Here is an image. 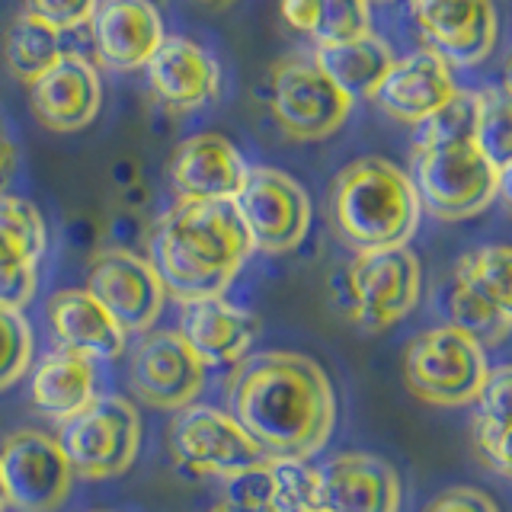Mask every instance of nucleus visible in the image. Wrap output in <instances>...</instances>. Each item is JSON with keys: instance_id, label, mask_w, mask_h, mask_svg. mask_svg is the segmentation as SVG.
I'll return each instance as SVG.
<instances>
[{"instance_id": "24", "label": "nucleus", "mask_w": 512, "mask_h": 512, "mask_svg": "<svg viewBox=\"0 0 512 512\" xmlns=\"http://www.w3.org/2000/svg\"><path fill=\"white\" fill-rule=\"evenodd\" d=\"M48 327L58 349H68L90 362H116L128 349V333L116 324L100 301L87 288H61L45 304Z\"/></svg>"}, {"instance_id": "32", "label": "nucleus", "mask_w": 512, "mask_h": 512, "mask_svg": "<svg viewBox=\"0 0 512 512\" xmlns=\"http://www.w3.org/2000/svg\"><path fill=\"white\" fill-rule=\"evenodd\" d=\"M32 327L23 311L0 304V391L20 384L32 368Z\"/></svg>"}, {"instance_id": "21", "label": "nucleus", "mask_w": 512, "mask_h": 512, "mask_svg": "<svg viewBox=\"0 0 512 512\" xmlns=\"http://www.w3.org/2000/svg\"><path fill=\"white\" fill-rule=\"evenodd\" d=\"M247 170L250 164L231 138L218 132H199L176 144L170 157V186L176 199L231 202Z\"/></svg>"}, {"instance_id": "10", "label": "nucleus", "mask_w": 512, "mask_h": 512, "mask_svg": "<svg viewBox=\"0 0 512 512\" xmlns=\"http://www.w3.org/2000/svg\"><path fill=\"white\" fill-rule=\"evenodd\" d=\"M352 106L356 100L336 87L314 58L292 55L269 74V109L292 141H324L336 135Z\"/></svg>"}, {"instance_id": "11", "label": "nucleus", "mask_w": 512, "mask_h": 512, "mask_svg": "<svg viewBox=\"0 0 512 512\" xmlns=\"http://www.w3.org/2000/svg\"><path fill=\"white\" fill-rule=\"evenodd\" d=\"M167 445L173 461L199 477L228 480L266 458L263 448L247 436V429L228 410L208 404L176 410L167 429Z\"/></svg>"}, {"instance_id": "4", "label": "nucleus", "mask_w": 512, "mask_h": 512, "mask_svg": "<svg viewBox=\"0 0 512 512\" xmlns=\"http://www.w3.org/2000/svg\"><path fill=\"white\" fill-rule=\"evenodd\" d=\"M420 199L407 170L384 157H359L330 186V218L356 253L407 247L420 228Z\"/></svg>"}, {"instance_id": "9", "label": "nucleus", "mask_w": 512, "mask_h": 512, "mask_svg": "<svg viewBox=\"0 0 512 512\" xmlns=\"http://www.w3.org/2000/svg\"><path fill=\"white\" fill-rule=\"evenodd\" d=\"M231 205L250 247L260 253H292L314 221L304 186L276 167H250Z\"/></svg>"}, {"instance_id": "26", "label": "nucleus", "mask_w": 512, "mask_h": 512, "mask_svg": "<svg viewBox=\"0 0 512 512\" xmlns=\"http://www.w3.org/2000/svg\"><path fill=\"white\" fill-rule=\"evenodd\" d=\"M391 61H394L391 45L381 36H375V32H362V36L336 45H320L314 52L317 68L343 93H349L352 100H359V96L372 100V93L381 84V77L388 74Z\"/></svg>"}, {"instance_id": "19", "label": "nucleus", "mask_w": 512, "mask_h": 512, "mask_svg": "<svg viewBox=\"0 0 512 512\" xmlns=\"http://www.w3.org/2000/svg\"><path fill=\"white\" fill-rule=\"evenodd\" d=\"M48 224L29 199L0 192V304L23 311L39 288Z\"/></svg>"}, {"instance_id": "6", "label": "nucleus", "mask_w": 512, "mask_h": 512, "mask_svg": "<svg viewBox=\"0 0 512 512\" xmlns=\"http://www.w3.org/2000/svg\"><path fill=\"white\" fill-rule=\"evenodd\" d=\"M512 253L503 244H487L464 253L442 285L439 308L448 327L468 333L480 346H500L512 330Z\"/></svg>"}, {"instance_id": "18", "label": "nucleus", "mask_w": 512, "mask_h": 512, "mask_svg": "<svg viewBox=\"0 0 512 512\" xmlns=\"http://www.w3.org/2000/svg\"><path fill=\"white\" fill-rule=\"evenodd\" d=\"M29 106L48 132L71 135L93 125L103 106V80L93 64L77 52L61 58L29 84Z\"/></svg>"}, {"instance_id": "28", "label": "nucleus", "mask_w": 512, "mask_h": 512, "mask_svg": "<svg viewBox=\"0 0 512 512\" xmlns=\"http://www.w3.org/2000/svg\"><path fill=\"white\" fill-rule=\"evenodd\" d=\"M509 394L512 372L509 365L490 368L487 384L477 394L474 410V448L480 461L500 477L509 474Z\"/></svg>"}, {"instance_id": "22", "label": "nucleus", "mask_w": 512, "mask_h": 512, "mask_svg": "<svg viewBox=\"0 0 512 512\" xmlns=\"http://www.w3.org/2000/svg\"><path fill=\"white\" fill-rule=\"evenodd\" d=\"M144 71H148V87L157 103L173 112H196L221 96L218 61L186 36H164Z\"/></svg>"}, {"instance_id": "36", "label": "nucleus", "mask_w": 512, "mask_h": 512, "mask_svg": "<svg viewBox=\"0 0 512 512\" xmlns=\"http://www.w3.org/2000/svg\"><path fill=\"white\" fill-rule=\"evenodd\" d=\"M199 7H208V10H228L231 4H237V0H196Z\"/></svg>"}, {"instance_id": "39", "label": "nucleus", "mask_w": 512, "mask_h": 512, "mask_svg": "<svg viewBox=\"0 0 512 512\" xmlns=\"http://www.w3.org/2000/svg\"><path fill=\"white\" fill-rule=\"evenodd\" d=\"M368 4H372V0H368ZM378 4H394V0H378Z\"/></svg>"}, {"instance_id": "8", "label": "nucleus", "mask_w": 512, "mask_h": 512, "mask_svg": "<svg viewBox=\"0 0 512 512\" xmlns=\"http://www.w3.org/2000/svg\"><path fill=\"white\" fill-rule=\"evenodd\" d=\"M58 445L74 477L109 480L135 464L141 448V416L128 397L96 394L84 410L61 423Z\"/></svg>"}, {"instance_id": "35", "label": "nucleus", "mask_w": 512, "mask_h": 512, "mask_svg": "<svg viewBox=\"0 0 512 512\" xmlns=\"http://www.w3.org/2000/svg\"><path fill=\"white\" fill-rule=\"evenodd\" d=\"M16 167H20V151H16V141L4 116H0V192H7L10 180L16 176Z\"/></svg>"}, {"instance_id": "3", "label": "nucleus", "mask_w": 512, "mask_h": 512, "mask_svg": "<svg viewBox=\"0 0 512 512\" xmlns=\"http://www.w3.org/2000/svg\"><path fill=\"white\" fill-rule=\"evenodd\" d=\"M250 253L231 202L176 199L151 237V263L164 292L180 304L224 295Z\"/></svg>"}, {"instance_id": "30", "label": "nucleus", "mask_w": 512, "mask_h": 512, "mask_svg": "<svg viewBox=\"0 0 512 512\" xmlns=\"http://www.w3.org/2000/svg\"><path fill=\"white\" fill-rule=\"evenodd\" d=\"M474 141L509 186L512 167V119L506 87H484L474 93Z\"/></svg>"}, {"instance_id": "33", "label": "nucleus", "mask_w": 512, "mask_h": 512, "mask_svg": "<svg viewBox=\"0 0 512 512\" xmlns=\"http://www.w3.org/2000/svg\"><path fill=\"white\" fill-rule=\"evenodd\" d=\"M100 0H23V13L55 32L90 26Z\"/></svg>"}, {"instance_id": "16", "label": "nucleus", "mask_w": 512, "mask_h": 512, "mask_svg": "<svg viewBox=\"0 0 512 512\" xmlns=\"http://www.w3.org/2000/svg\"><path fill=\"white\" fill-rule=\"evenodd\" d=\"M455 68L432 48L394 58L372 93V103L404 125H423L458 96Z\"/></svg>"}, {"instance_id": "40", "label": "nucleus", "mask_w": 512, "mask_h": 512, "mask_svg": "<svg viewBox=\"0 0 512 512\" xmlns=\"http://www.w3.org/2000/svg\"><path fill=\"white\" fill-rule=\"evenodd\" d=\"M87 512H112V509H87Z\"/></svg>"}, {"instance_id": "7", "label": "nucleus", "mask_w": 512, "mask_h": 512, "mask_svg": "<svg viewBox=\"0 0 512 512\" xmlns=\"http://www.w3.org/2000/svg\"><path fill=\"white\" fill-rule=\"evenodd\" d=\"M487 349L455 327L416 333L404 352V381L413 397L432 407H468L490 378Z\"/></svg>"}, {"instance_id": "29", "label": "nucleus", "mask_w": 512, "mask_h": 512, "mask_svg": "<svg viewBox=\"0 0 512 512\" xmlns=\"http://www.w3.org/2000/svg\"><path fill=\"white\" fill-rule=\"evenodd\" d=\"M61 58V32L42 26L39 20L20 13L4 36V61L16 80L32 84Z\"/></svg>"}, {"instance_id": "41", "label": "nucleus", "mask_w": 512, "mask_h": 512, "mask_svg": "<svg viewBox=\"0 0 512 512\" xmlns=\"http://www.w3.org/2000/svg\"><path fill=\"white\" fill-rule=\"evenodd\" d=\"M314 512H320V509H314Z\"/></svg>"}, {"instance_id": "1", "label": "nucleus", "mask_w": 512, "mask_h": 512, "mask_svg": "<svg viewBox=\"0 0 512 512\" xmlns=\"http://www.w3.org/2000/svg\"><path fill=\"white\" fill-rule=\"evenodd\" d=\"M228 413L266 455L314 458L333 436L336 394L311 356L250 352L228 381Z\"/></svg>"}, {"instance_id": "14", "label": "nucleus", "mask_w": 512, "mask_h": 512, "mask_svg": "<svg viewBox=\"0 0 512 512\" xmlns=\"http://www.w3.org/2000/svg\"><path fill=\"white\" fill-rule=\"evenodd\" d=\"M128 378L138 400L176 413L196 404L205 388V365L176 330H154L144 333V340L135 346Z\"/></svg>"}, {"instance_id": "20", "label": "nucleus", "mask_w": 512, "mask_h": 512, "mask_svg": "<svg viewBox=\"0 0 512 512\" xmlns=\"http://www.w3.org/2000/svg\"><path fill=\"white\" fill-rule=\"evenodd\" d=\"M176 333L205 368H231L253 352L256 336H260V317L247 308H237L224 295L183 301Z\"/></svg>"}, {"instance_id": "5", "label": "nucleus", "mask_w": 512, "mask_h": 512, "mask_svg": "<svg viewBox=\"0 0 512 512\" xmlns=\"http://www.w3.org/2000/svg\"><path fill=\"white\" fill-rule=\"evenodd\" d=\"M423 292V269L410 247L356 253L333 282L336 308L365 333H381L413 314Z\"/></svg>"}, {"instance_id": "25", "label": "nucleus", "mask_w": 512, "mask_h": 512, "mask_svg": "<svg viewBox=\"0 0 512 512\" xmlns=\"http://www.w3.org/2000/svg\"><path fill=\"white\" fill-rule=\"evenodd\" d=\"M96 384H100L96 362L68 349H55V352H45V356L32 365L29 400L42 416H48V420L64 423L100 394Z\"/></svg>"}, {"instance_id": "34", "label": "nucleus", "mask_w": 512, "mask_h": 512, "mask_svg": "<svg viewBox=\"0 0 512 512\" xmlns=\"http://www.w3.org/2000/svg\"><path fill=\"white\" fill-rule=\"evenodd\" d=\"M423 512H500L493 503V496H487L477 487H452L439 493Z\"/></svg>"}, {"instance_id": "38", "label": "nucleus", "mask_w": 512, "mask_h": 512, "mask_svg": "<svg viewBox=\"0 0 512 512\" xmlns=\"http://www.w3.org/2000/svg\"><path fill=\"white\" fill-rule=\"evenodd\" d=\"M7 509V500H4V487H0V512Z\"/></svg>"}, {"instance_id": "17", "label": "nucleus", "mask_w": 512, "mask_h": 512, "mask_svg": "<svg viewBox=\"0 0 512 512\" xmlns=\"http://www.w3.org/2000/svg\"><path fill=\"white\" fill-rule=\"evenodd\" d=\"M404 484L391 461L368 452H340L317 468L320 512H400Z\"/></svg>"}, {"instance_id": "2", "label": "nucleus", "mask_w": 512, "mask_h": 512, "mask_svg": "<svg viewBox=\"0 0 512 512\" xmlns=\"http://www.w3.org/2000/svg\"><path fill=\"white\" fill-rule=\"evenodd\" d=\"M410 180L420 208L439 221L474 218L506 192L500 173L474 141V93L458 90L442 112L416 125Z\"/></svg>"}, {"instance_id": "31", "label": "nucleus", "mask_w": 512, "mask_h": 512, "mask_svg": "<svg viewBox=\"0 0 512 512\" xmlns=\"http://www.w3.org/2000/svg\"><path fill=\"white\" fill-rule=\"evenodd\" d=\"M272 512H314L317 509V468L308 458L266 455Z\"/></svg>"}, {"instance_id": "13", "label": "nucleus", "mask_w": 512, "mask_h": 512, "mask_svg": "<svg viewBox=\"0 0 512 512\" xmlns=\"http://www.w3.org/2000/svg\"><path fill=\"white\" fill-rule=\"evenodd\" d=\"M87 292L116 317V324L132 333H148L164 311V282L154 263L125 247H112L93 256L87 269Z\"/></svg>"}, {"instance_id": "15", "label": "nucleus", "mask_w": 512, "mask_h": 512, "mask_svg": "<svg viewBox=\"0 0 512 512\" xmlns=\"http://www.w3.org/2000/svg\"><path fill=\"white\" fill-rule=\"evenodd\" d=\"M410 10L426 48L452 68L487 61L500 39V13L493 0H410Z\"/></svg>"}, {"instance_id": "12", "label": "nucleus", "mask_w": 512, "mask_h": 512, "mask_svg": "<svg viewBox=\"0 0 512 512\" xmlns=\"http://www.w3.org/2000/svg\"><path fill=\"white\" fill-rule=\"evenodd\" d=\"M0 487L20 512H58L74 490V471L58 439L39 429H16L0 442Z\"/></svg>"}, {"instance_id": "27", "label": "nucleus", "mask_w": 512, "mask_h": 512, "mask_svg": "<svg viewBox=\"0 0 512 512\" xmlns=\"http://www.w3.org/2000/svg\"><path fill=\"white\" fill-rule=\"evenodd\" d=\"M282 16L301 36L320 45H336L372 32L368 0H282Z\"/></svg>"}, {"instance_id": "37", "label": "nucleus", "mask_w": 512, "mask_h": 512, "mask_svg": "<svg viewBox=\"0 0 512 512\" xmlns=\"http://www.w3.org/2000/svg\"><path fill=\"white\" fill-rule=\"evenodd\" d=\"M208 512H247V509H237V506H231L228 500H221L215 509H208Z\"/></svg>"}, {"instance_id": "23", "label": "nucleus", "mask_w": 512, "mask_h": 512, "mask_svg": "<svg viewBox=\"0 0 512 512\" xmlns=\"http://www.w3.org/2000/svg\"><path fill=\"white\" fill-rule=\"evenodd\" d=\"M96 55L112 71H138L164 42V20L151 0H100L93 10Z\"/></svg>"}]
</instances>
